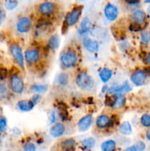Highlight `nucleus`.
<instances>
[{
    "label": "nucleus",
    "mask_w": 150,
    "mask_h": 151,
    "mask_svg": "<svg viewBox=\"0 0 150 151\" xmlns=\"http://www.w3.org/2000/svg\"><path fill=\"white\" fill-rule=\"evenodd\" d=\"M7 127V121L4 116H0V133L5 132Z\"/></svg>",
    "instance_id": "473e14b6"
},
{
    "label": "nucleus",
    "mask_w": 150,
    "mask_h": 151,
    "mask_svg": "<svg viewBox=\"0 0 150 151\" xmlns=\"http://www.w3.org/2000/svg\"><path fill=\"white\" fill-rule=\"evenodd\" d=\"M0 60H1V56H0Z\"/></svg>",
    "instance_id": "09e8293b"
},
{
    "label": "nucleus",
    "mask_w": 150,
    "mask_h": 151,
    "mask_svg": "<svg viewBox=\"0 0 150 151\" xmlns=\"http://www.w3.org/2000/svg\"><path fill=\"white\" fill-rule=\"evenodd\" d=\"M24 55V61L27 66L34 67L38 66L41 63V60L43 58L42 50L38 47L32 46L25 50Z\"/></svg>",
    "instance_id": "39448f33"
},
{
    "label": "nucleus",
    "mask_w": 150,
    "mask_h": 151,
    "mask_svg": "<svg viewBox=\"0 0 150 151\" xmlns=\"http://www.w3.org/2000/svg\"><path fill=\"white\" fill-rule=\"evenodd\" d=\"M6 18V11L5 9L2 7V6L0 4V27L1 26V24H3V22H4Z\"/></svg>",
    "instance_id": "e433bc0d"
},
{
    "label": "nucleus",
    "mask_w": 150,
    "mask_h": 151,
    "mask_svg": "<svg viewBox=\"0 0 150 151\" xmlns=\"http://www.w3.org/2000/svg\"><path fill=\"white\" fill-rule=\"evenodd\" d=\"M113 97V103L111 107L115 110H119L123 109L126 105V97L124 94H116L112 95Z\"/></svg>",
    "instance_id": "6ab92c4d"
},
{
    "label": "nucleus",
    "mask_w": 150,
    "mask_h": 151,
    "mask_svg": "<svg viewBox=\"0 0 150 151\" xmlns=\"http://www.w3.org/2000/svg\"><path fill=\"white\" fill-rule=\"evenodd\" d=\"M41 94H34L32 96V97H31L29 100H31V101L32 102V103H33L35 106H36L37 104H38V103H39V101L41 100Z\"/></svg>",
    "instance_id": "4c0bfd02"
},
{
    "label": "nucleus",
    "mask_w": 150,
    "mask_h": 151,
    "mask_svg": "<svg viewBox=\"0 0 150 151\" xmlns=\"http://www.w3.org/2000/svg\"><path fill=\"white\" fill-rule=\"evenodd\" d=\"M23 151H37L36 145L32 142H26L22 147Z\"/></svg>",
    "instance_id": "2f4dec72"
},
{
    "label": "nucleus",
    "mask_w": 150,
    "mask_h": 151,
    "mask_svg": "<svg viewBox=\"0 0 150 151\" xmlns=\"http://www.w3.org/2000/svg\"><path fill=\"white\" fill-rule=\"evenodd\" d=\"M145 137L146 139L149 142H150V128H149V129L146 131Z\"/></svg>",
    "instance_id": "79ce46f5"
},
{
    "label": "nucleus",
    "mask_w": 150,
    "mask_h": 151,
    "mask_svg": "<svg viewBox=\"0 0 150 151\" xmlns=\"http://www.w3.org/2000/svg\"><path fill=\"white\" fill-rule=\"evenodd\" d=\"M2 38H3V35H2V33H1V32H0V41H1V40H2Z\"/></svg>",
    "instance_id": "c03bdc74"
},
{
    "label": "nucleus",
    "mask_w": 150,
    "mask_h": 151,
    "mask_svg": "<svg viewBox=\"0 0 150 151\" xmlns=\"http://www.w3.org/2000/svg\"><path fill=\"white\" fill-rule=\"evenodd\" d=\"M66 131V125L61 122H56L49 129V134L54 138H60L63 137Z\"/></svg>",
    "instance_id": "2eb2a0df"
},
{
    "label": "nucleus",
    "mask_w": 150,
    "mask_h": 151,
    "mask_svg": "<svg viewBox=\"0 0 150 151\" xmlns=\"http://www.w3.org/2000/svg\"><path fill=\"white\" fill-rule=\"evenodd\" d=\"M104 15L109 22H115L119 17V9L113 3H107L104 7Z\"/></svg>",
    "instance_id": "f8f14e48"
},
{
    "label": "nucleus",
    "mask_w": 150,
    "mask_h": 151,
    "mask_svg": "<svg viewBox=\"0 0 150 151\" xmlns=\"http://www.w3.org/2000/svg\"><path fill=\"white\" fill-rule=\"evenodd\" d=\"M79 55L74 47H68L61 52L60 55V63L65 69L74 68L79 62Z\"/></svg>",
    "instance_id": "f257e3e1"
},
{
    "label": "nucleus",
    "mask_w": 150,
    "mask_h": 151,
    "mask_svg": "<svg viewBox=\"0 0 150 151\" xmlns=\"http://www.w3.org/2000/svg\"><path fill=\"white\" fill-rule=\"evenodd\" d=\"M93 123H94V117H93V115L91 114H86L84 116H82L78 121V129L81 132H85V131L90 129V128L92 126Z\"/></svg>",
    "instance_id": "4468645a"
},
{
    "label": "nucleus",
    "mask_w": 150,
    "mask_h": 151,
    "mask_svg": "<svg viewBox=\"0 0 150 151\" xmlns=\"http://www.w3.org/2000/svg\"><path fill=\"white\" fill-rule=\"evenodd\" d=\"M8 75V70L5 67H0V81H5Z\"/></svg>",
    "instance_id": "f704fd0d"
},
{
    "label": "nucleus",
    "mask_w": 150,
    "mask_h": 151,
    "mask_svg": "<svg viewBox=\"0 0 150 151\" xmlns=\"http://www.w3.org/2000/svg\"><path fill=\"white\" fill-rule=\"evenodd\" d=\"M58 116L57 113H56L54 111H51L49 114V121L50 124H54L57 122V117Z\"/></svg>",
    "instance_id": "c9c22d12"
},
{
    "label": "nucleus",
    "mask_w": 150,
    "mask_h": 151,
    "mask_svg": "<svg viewBox=\"0 0 150 151\" xmlns=\"http://www.w3.org/2000/svg\"><path fill=\"white\" fill-rule=\"evenodd\" d=\"M5 151H11V150H5Z\"/></svg>",
    "instance_id": "49530a36"
},
{
    "label": "nucleus",
    "mask_w": 150,
    "mask_h": 151,
    "mask_svg": "<svg viewBox=\"0 0 150 151\" xmlns=\"http://www.w3.org/2000/svg\"><path fill=\"white\" fill-rule=\"evenodd\" d=\"M10 96V90L8 83L5 81H0V102H6Z\"/></svg>",
    "instance_id": "aec40b11"
},
{
    "label": "nucleus",
    "mask_w": 150,
    "mask_h": 151,
    "mask_svg": "<svg viewBox=\"0 0 150 151\" xmlns=\"http://www.w3.org/2000/svg\"><path fill=\"white\" fill-rule=\"evenodd\" d=\"M32 26H33V22L29 16H20L16 21V31L20 34H25L29 32L32 29Z\"/></svg>",
    "instance_id": "1a4fd4ad"
},
{
    "label": "nucleus",
    "mask_w": 150,
    "mask_h": 151,
    "mask_svg": "<svg viewBox=\"0 0 150 151\" xmlns=\"http://www.w3.org/2000/svg\"><path fill=\"white\" fill-rule=\"evenodd\" d=\"M8 86L10 91L16 95H21L25 89V83L23 78L18 71L11 72L9 75Z\"/></svg>",
    "instance_id": "7ed1b4c3"
},
{
    "label": "nucleus",
    "mask_w": 150,
    "mask_h": 151,
    "mask_svg": "<svg viewBox=\"0 0 150 151\" xmlns=\"http://www.w3.org/2000/svg\"><path fill=\"white\" fill-rule=\"evenodd\" d=\"M93 29V24L89 18L85 17L82 19L78 26L77 32L79 35H85L89 33Z\"/></svg>",
    "instance_id": "dca6fc26"
},
{
    "label": "nucleus",
    "mask_w": 150,
    "mask_h": 151,
    "mask_svg": "<svg viewBox=\"0 0 150 151\" xmlns=\"http://www.w3.org/2000/svg\"><path fill=\"white\" fill-rule=\"evenodd\" d=\"M131 21L132 24L142 27L146 22V13L141 9L135 10L131 14Z\"/></svg>",
    "instance_id": "9b49d317"
},
{
    "label": "nucleus",
    "mask_w": 150,
    "mask_h": 151,
    "mask_svg": "<svg viewBox=\"0 0 150 151\" xmlns=\"http://www.w3.org/2000/svg\"><path fill=\"white\" fill-rule=\"evenodd\" d=\"M119 132L122 136H129L132 134V127L129 122L128 121H125V122H122L119 127Z\"/></svg>",
    "instance_id": "bb28decb"
},
{
    "label": "nucleus",
    "mask_w": 150,
    "mask_h": 151,
    "mask_svg": "<svg viewBox=\"0 0 150 151\" xmlns=\"http://www.w3.org/2000/svg\"><path fill=\"white\" fill-rule=\"evenodd\" d=\"M131 90H132L131 86L129 85L128 81H125L123 84L110 87L107 93L108 95H113L116 94H122L125 95V94L129 92Z\"/></svg>",
    "instance_id": "ddd939ff"
},
{
    "label": "nucleus",
    "mask_w": 150,
    "mask_h": 151,
    "mask_svg": "<svg viewBox=\"0 0 150 151\" xmlns=\"http://www.w3.org/2000/svg\"><path fill=\"white\" fill-rule=\"evenodd\" d=\"M101 151H116L117 149V142L113 139H107L100 145Z\"/></svg>",
    "instance_id": "393cba45"
},
{
    "label": "nucleus",
    "mask_w": 150,
    "mask_h": 151,
    "mask_svg": "<svg viewBox=\"0 0 150 151\" xmlns=\"http://www.w3.org/2000/svg\"><path fill=\"white\" fill-rule=\"evenodd\" d=\"M122 151H138L137 150L136 147H135V145H130L126 147V148H124V150H122Z\"/></svg>",
    "instance_id": "ea45409f"
},
{
    "label": "nucleus",
    "mask_w": 150,
    "mask_h": 151,
    "mask_svg": "<svg viewBox=\"0 0 150 151\" xmlns=\"http://www.w3.org/2000/svg\"><path fill=\"white\" fill-rule=\"evenodd\" d=\"M19 5V2L17 0H5L4 3V8L5 10L12 11L15 10Z\"/></svg>",
    "instance_id": "c85d7f7f"
},
{
    "label": "nucleus",
    "mask_w": 150,
    "mask_h": 151,
    "mask_svg": "<svg viewBox=\"0 0 150 151\" xmlns=\"http://www.w3.org/2000/svg\"><path fill=\"white\" fill-rule=\"evenodd\" d=\"M141 42L143 45H148L150 43V32L148 30L143 31L141 33Z\"/></svg>",
    "instance_id": "7c9ffc66"
},
{
    "label": "nucleus",
    "mask_w": 150,
    "mask_h": 151,
    "mask_svg": "<svg viewBox=\"0 0 150 151\" xmlns=\"http://www.w3.org/2000/svg\"><path fill=\"white\" fill-rule=\"evenodd\" d=\"M18 109L21 112H29L35 107V105L30 100H21L16 103Z\"/></svg>",
    "instance_id": "412c9836"
},
{
    "label": "nucleus",
    "mask_w": 150,
    "mask_h": 151,
    "mask_svg": "<svg viewBox=\"0 0 150 151\" xmlns=\"http://www.w3.org/2000/svg\"><path fill=\"white\" fill-rule=\"evenodd\" d=\"M140 123L144 128H150V114L145 113L141 115L140 118Z\"/></svg>",
    "instance_id": "c756f323"
},
{
    "label": "nucleus",
    "mask_w": 150,
    "mask_h": 151,
    "mask_svg": "<svg viewBox=\"0 0 150 151\" xmlns=\"http://www.w3.org/2000/svg\"><path fill=\"white\" fill-rule=\"evenodd\" d=\"M58 4L51 1H45L37 6V13L41 17L50 19L58 13Z\"/></svg>",
    "instance_id": "423d86ee"
},
{
    "label": "nucleus",
    "mask_w": 150,
    "mask_h": 151,
    "mask_svg": "<svg viewBox=\"0 0 150 151\" xmlns=\"http://www.w3.org/2000/svg\"><path fill=\"white\" fill-rule=\"evenodd\" d=\"M99 76L100 80L102 81L104 83L108 82L113 77V71L107 67H104L100 70L99 73Z\"/></svg>",
    "instance_id": "a878e982"
},
{
    "label": "nucleus",
    "mask_w": 150,
    "mask_h": 151,
    "mask_svg": "<svg viewBox=\"0 0 150 151\" xmlns=\"http://www.w3.org/2000/svg\"><path fill=\"white\" fill-rule=\"evenodd\" d=\"M117 116L116 115L109 116L107 114H101L96 119L95 125L98 130L104 131L110 130L117 125Z\"/></svg>",
    "instance_id": "6e6552de"
},
{
    "label": "nucleus",
    "mask_w": 150,
    "mask_h": 151,
    "mask_svg": "<svg viewBox=\"0 0 150 151\" xmlns=\"http://www.w3.org/2000/svg\"><path fill=\"white\" fill-rule=\"evenodd\" d=\"M48 87V86L46 84H33L31 86L30 90L34 94H42L46 92Z\"/></svg>",
    "instance_id": "cd10ccee"
},
{
    "label": "nucleus",
    "mask_w": 150,
    "mask_h": 151,
    "mask_svg": "<svg viewBox=\"0 0 150 151\" xmlns=\"http://www.w3.org/2000/svg\"><path fill=\"white\" fill-rule=\"evenodd\" d=\"M108 88L109 87L107 86V85H104L102 86V88H101V92L102 93H107V91H108Z\"/></svg>",
    "instance_id": "37998d69"
},
{
    "label": "nucleus",
    "mask_w": 150,
    "mask_h": 151,
    "mask_svg": "<svg viewBox=\"0 0 150 151\" xmlns=\"http://www.w3.org/2000/svg\"><path fill=\"white\" fill-rule=\"evenodd\" d=\"M84 48L90 53H96L99 50V44L96 40L89 38H85L82 41Z\"/></svg>",
    "instance_id": "a211bd4d"
},
{
    "label": "nucleus",
    "mask_w": 150,
    "mask_h": 151,
    "mask_svg": "<svg viewBox=\"0 0 150 151\" xmlns=\"http://www.w3.org/2000/svg\"><path fill=\"white\" fill-rule=\"evenodd\" d=\"M148 78V74L146 70L138 69L134 71L130 76V81L135 86L144 85Z\"/></svg>",
    "instance_id": "9d476101"
},
{
    "label": "nucleus",
    "mask_w": 150,
    "mask_h": 151,
    "mask_svg": "<svg viewBox=\"0 0 150 151\" xmlns=\"http://www.w3.org/2000/svg\"><path fill=\"white\" fill-rule=\"evenodd\" d=\"M69 76L66 72H61L59 73L56 76L54 80V83L57 86L60 87H65L69 84Z\"/></svg>",
    "instance_id": "b1692460"
},
{
    "label": "nucleus",
    "mask_w": 150,
    "mask_h": 151,
    "mask_svg": "<svg viewBox=\"0 0 150 151\" xmlns=\"http://www.w3.org/2000/svg\"><path fill=\"white\" fill-rule=\"evenodd\" d=\"M0 111H1V106H0Z\"/></svg>",
    "instance_id": "de8ad7c7"
},
{
    "label": "nucleus",
    "mask_w": 150,
    "mask_h": 151,
    "mask_svg": "<svg viewBox=\"0 0 150 151\" xmlns=\"http://www.w3.org/2000/svg\"><path fill=\"white\" fill-rule=\"evenodd\" d=\"M59 147L62 151H76L77 143L75 139L68 137L61 140L59 144Z\"/></svg>",
    "instance_id": "f3484780"
},
{
    "label": "nucleus",
    "mask_w": 150,
    "mask_h": 151,
    "mask_svg": "<svg viewBox=\"0 0 150 151\" xmlns=\"http://www.w3.org/2000/svg\"><path fill=\"white\" fill-rule=\"evenodd\" d=\"M75 83L82 91H91L95 87V81L85 70L80 71L76 75Z\"/></svg>",
    "instance_id": "0eeeda50"
},
{
    "label": "nucleus",
    "mask_w": 150,
    "mask_h": 151,
    "mask_svg": "<svg viewBox=\"0 0 150 151\" xmlns=\"http://www.w3.org/2000/svg\"><path fill=\"white\" fill-rule=\"evenodd\" d=\"M82 10H83V6L75 5L74 7H72L70 11L68 12L63 24L62 33H66L69 27H74L79 22V19L82 16Z\"/></svg>",
    "instance_id": "f03ea898"
},
{
    "label": "nucleus",
    "mask_w": 150,
    "mask_h": 151,
    "mask_svg": "<svg viewBox=\"0 0 150 151\" xmlns=\"http://www.w3.org/2000/svg\"><path fill=\"white\" fill-rule=\"evenodd\" d=\"M60 37L57 34H52L49 36L48 41H47L46 47H48L50 51H54L57 50L60 46Z\"/></svg>",
    "instance_id": "5701e85b"
},
{
    "label": "nucleus",
    "mask_w": 150,
    "mask_h": 151,
    "mask_svg": "<svg viewBox=\"0 0 150 151\" xmlns=\"http://www.w3.org/2000/svg\"><path fill=\"white\" fill-rule=\"evenodd\" d=\"M96 141L95 138L92 137H87L82 140L80 143V147L82 151H91L95 147Z\"/></svg>",
    "instance_id": "4be33fe9"
},
{
    "label": "nucleus",
    "mask_w": 150,
    "mask_h": 151,
    "mask_svg": "<svg viewBox=\"0 0 150 151\" xmlns=\"http://www.w3.org/2000/svg\"><path fill=\"white\" fill-rule=\"evenodd\" d=\"M9 52L14 63L22 71L25 69L24 55L21 47L17 41H11L9 44Z\"/></svg>",
    "instance_id": "20e7f679"
},
{
    "label": "nucleus",
    "mask_w": 150,
    "mask_h": 151,
    "mask_svg": "<svg viewBox=\"0 0 150 151\" xmlns=\"http://www.w3.org/2000/svg\"><path fill=\"white\" fill-rule=\"evenodd\" d=\"M135 147H136L137 150L138 151H145L146 150V145L144 142L141 141V140H138L134 144Z\"/></svg>",
    "instance_id": "72a5a7b5"
},
{
    "label": "nucleus",
    "mask_w": 150,
    "mask_h": 151,
    "mask_svg": "<svg viewBox=\"0 0 150 151\" xmlns=\"http://www.w3.org/2000/svg\"><path fill=\"white\" fill-rule=\"evenodd\" d=\"M145 60H146V63L150 66V52H149L147 53L146 55Z\"/></svg>",
    "instance_id": "a19ab883"
},
{
    "label": "nucleus",
    "mask_w": 150,
    "mask_h": 151,
    "mask_svg": "<svg viewBox=\"0 0 150 151\" xmlns=\"http://www.w3.org/2000/svg\"><path fill=\"white\" fill-rule=\"evenodd\" d=\"M145 3H146V4H150V0H145Z\"/></svg>",
    "instance_id": "a18cd8bd"
},
{
    "label": "nucleus",
    "mask_w": 150,
    "mask_h": 151,
    "mask_svg": "<svg viewBox=\"0 0 150 151\" xmlns=\"http://www.w3.org/2000/svg\"><path fill=\"white\" fill-rule=\"evenodd\" d=\"M124 1L129 6H136L140 2V0H124Z\"/></svg>",
    "instance_id": "58836bf2"
}]
</instances>
